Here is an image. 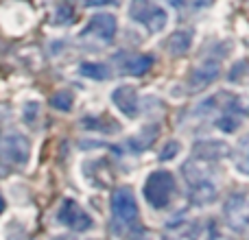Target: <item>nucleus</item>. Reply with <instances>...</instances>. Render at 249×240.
Returning a JSON list of instances; mask_svg holds the SVG:
<instances>
[{
	"label": "nucleus",
	"mask_w": 249,
	"mask_h": 240,
	"mask_svg": "<svg viewBox=\"0 0 249 240\" xmlns=\"http://www.w3.org/2000/svg\"><path fill=\"white\" fill-rule=\"evenodd\" d=\"M31 155V144L24 136L20 133H7L4 137H0V157L9 164L16 166H24L29 162Z\"/></svg>",
	"instance_id": "obj_6"
},
{
	"label": "nucleus",
	"mask_w": 249,
	"mask_h": 240,
	"mask_svg": "<svg viewBox=\"0 0 249 240\" xmlns=\"http://www.w3.org/2000/svg\"><path fill=\"white\" fill-rule=\"evenodd\" d=\"M57 221L61 225H66V227L74 229V232H90L94 227V219L72 199H66L61 203L59 212H57Z\"/></svg>",
	"instance_id": "obj_5"
},
{
	"label": "nucleus",
	"mask_w": 249,
	"mask_h": 240,
	"mask_svg": "<svg viewBox=\"0 0 249 240\" xmlns=\"http://www.w3.org/2000/svg\"><path fill=\"white\" fill-rule=\"evenodd\" d=\"M177 153H179V144H177V142H168V144L164 146V151H162V155H160V159H173Z\"/></svg>",
	"instance_id": "obj_19"
},
{
	"label": "nucleus",
	"mask_w": 249,
	"mask_h": 240,
	"mask_svg": "<svg viewBox=\"0 0 249 240\" xmlns=\"http://www.w3.org/2000/svg\"><path fill=\"white\" fill-rule=\"evenodd\" d=\"M79 72H81L83 77H88V79H94V81H105V79L109 77L107 66L96 64V61H86V64H81Z\"/></svg>",
	"instance_id": "obj_15"
},
{
	"label": "nucleus",
	"mask_w": 249,
	"mask_h": 240,
	"mask_svg": "<svg viewBox=\"0 0 249 240\" xmlns=\"http://www.w3.org/2000/svg\"><path fill=\"white\" fill-rule=\"evenodd\" d=\"M129 17L142 24L149 33H162L168 24V13L153 0H131L127 7Z\"/></svg>",
	"instance_id": "obj_2"
},
{
	"label": "nucleus",
	"mask_w": 249,
	"mask_h": 240,
	"mask_svg": "<svg viewBox=\"0 0 249 240\" xmlns=\"http://www.w3.org/2000/svg\"><path fill=\"white\" fill-rule=\"evenodd\" d=\"M155 137H158V127H151V131L149 129H144V131L140 133V136H136V137H131V142H129V146H131L133 151H144L146 146H151L155 142Z\"/></svg>",
	"instance_id": "obj_16"
},
{
	"label": "nucleus",
	"mask_w": 249,
	"mask_h": 240,
	"mask_svg": "<svg viewBox=\"0 0 249 240\" xmlns=\"http://www.w3.org/2000/svg\"><path fill=\"white\" fill-rule=\"evenodd\" d=\"M175 177L171 171H153L144 181V199L153 210H166L175 197Z\"/></svg>",
	"instance_id": "obj_1"
},
{
	"label": "nucleus",
	"mask_w": 249,
	"mask_h": 240,
	"mask_svg": "<svg viewBox=\"0 0 249 240\" xmlns=\"http://www.w3.org/2000/svg\"><path fill=\"white\" fill-rule=\"evenodd\" d=\"M190 46H193V33H190L188 29L175 31V33L168 37V51H171V55H175V57L186 55V52L190 51Z\"/></svg>",
	"instance_id": "obj_13"
},
{
	"label": "nucleus",
	"mask_w": 249,
	"mask_h": 240,
	"mask_svg": "<svg viewBox=\"0 0 249 240\" xmlns=\"http://www.w3.org/2000/svg\"><path fill=\"white\" fill-rule=\"evenodd\" d=\"M112 221L116 234L138 225V203L129 188H116L112 194Z\"/></svg>",
	"instance_id": "obj_3"
},
{
	"label": "nucleus",
	"mask_w": 249,
	"mask_h": 240,
	"mask_svg": "<svg viewBox=\"0 0 249 240\" xmlns=\"http://www.w3.org/2000/svg\"><path fill=\"white\" fill-rule=\"evenodd\" d=\"M234 166L249 177V136H245L238 142L236 151H234Z\"/></svg>",
	"instance_id": "obj_14"
},
{
	"label": "nucleus",
	"mask_w": 249,
	"mask_h": 240,
	"mask_svg": "<svg viewBox=\"0 0 249 240\" xmlns=\"http://www.w3.org/2000/svg\"><path fill=\"white\" fill-rule=\"evenodd\" d=\"M193 153L197 159H221L230 153V146L219 140H201L195 144Z\"/></svg>",
	"instance_id": "obj_11"
},
{
	"label": "nucleus",
	"mask_w": 249,
	"mask_h": 240,
	"mask_svg": "<svg viewBox=\"0 0 249 240\" xmlns=\"http://www.w3.org/2000/svg\"><path fill=\"white\" fill-rule=\"evenodd\" d=\"M225 219H228L230 227L234 229H247L249 227V194L236 192L228 199L223 207Z\"/></svg>",
	"instance_id": "obj_8"
},
{
	"label": "nucleus",
	"mask_w": 249,
	"mask_h": 240,
	"mask_svg": "<svg viewBox=\"0 0 249 240\" xmlns=\"http://www.w3.org/2000/svg\"><path fill=\"white\" fill-rule=\"evenodd\" d=\"M72 103H74V99H72V94H70L68 90L57 92V94H53V99H51L53 107L61 109V112H70V109H72Z\"/></svg>",
	"instance_id": "obj_17"
},
{
	"label": "nucleus",
	"mask_w": 249,
	"mask_h": 240,
	"mask_svg": "<svg viewBox=\"0 0 249 240\" xmlns=\"http://www.w3.org/2000/svg\"><path fill=\"white\" fill-rule=\"evenodd\" d=\"M2 210H4V199L0 197V214H2Z\"/></svg>",
	"instance_id": "obj_22"
},
{
	"label": "nucleus",
	"mask_w": 249,
	"mask_h": 240,
	"mask_svg": "<svg viewBox=\"0 0 249 240\" xmlns=\"http://www.w3.org/2000/svg\"><path fill=\"white\" fill-rule=\"evenodd\" d=\"M112 101H114V105H116V107L121 109V112H123L127 118L138 116V112H140V101H138V92H136V87H131V86H121V87H116V90L112 92Z\"/></svg>",
	"instance_id": "obj_9"
},
{
	"label": "nucleus",
	"mask_w": 249,
	"mask_h": 240,
	"mask_svg": "<svg viewBox=\"0 0 249 240\" xmlns=\"http://www.w3.org/2000/svg\"><path fill=\"white\" fill-rule=\"evenodd\" d=\"M107 2H114V0H86V4H107Z\"/></svg>",
	"instance_id": "obj_21"
},
{
	"label": "nucleus",
	"mask_w": 249,
	"mask_h": 240,
	"mask_svg": "<svg viewBox=\"0 0 249 240\" xmlns=\"http://www.w3.org/2000/svg\"><path fill=\"white\" fill-rule=\"evenodd\" d=\"M116 29H118L116 16H112V13H96V16H92V20L88 22L86 29H83V37L107 44L116 37Z\"/></svg>",
	"instance_id": "obj_7"
},
{
	"label": "nucleus",
	"mask_w": 249,
	"mask_h": 240,
	"mask_svg": "<svg viewBox=\"0 0 249 240\" xmlns=\"http://www.w3.org/2000/svg\"><path fill=\"white\" fill-rule=\"evenodd\" d=\"M216 127L223 129V131H236L238 127H241V118H238V114H228V116L219 118L216 120Z\"/></svg>",
	"instance_id": "obj_18"
},
{
	"label": "nucleus",
	"mask_w": 249,
	"mask_h": 240,
	"mask_svg": "<svg viewBox=\"0 0 249 240\" xmlns=\"http://www.w3.org/2000/svg\"><path fill=\"white\" fill-rule=\"evenodd\" d=\"M201 168L197 166L195 162H188L184 166V177L188 181V188H190V201L195 206H208L216 199V186L214 181L210 179L208 175H201Z\"/></svg>",
	"instance_id": "obj_4"
},
{
	"label": "nucleus",
	"mask_w": 249,
	"mask_h": 240,
	"mask_svg": "<svg viewBox=\"0 0 249 240\" xmlns=\"http://www.w3.org/2000/svg\"><path fill=\"white\" fill-rule=\"evenodd\" d=\"M33 114H37V103H29V105H26L24 116H26V120H29V122H31V118H33Z\"/></svg>",
	"instance_id": "obj_20"
},
{
	"label": "nucleus",
	"mask_w": 249,
	"mask_h": 240,
	"mask_svg": "<svg viewBox=\"0 0 249 240\" xmlns=\"http://www.w3.org/2000/svg\"><path fill=\"white\" fill-rule=\"evenodd\" d=\"M219 61H206L199 68H195L193 77H190V87L193 90H199V87H206L219 77Z\"/></svg>",
	"instance_id": "obj_12"
},
{
	"label": "nucleus",
	"mask_w": 249,
	"mask_h": 240,
	"mask_svg": "<svg viewBox=\"0 0 249 240\" xmlns=\"http://www.w3.org/2000/svg\"><path fill=\"white\" fill-rule=\"evenodd\" d=\"M118 66H121V72L124 74H131V77H142L144 72H149V68L153 66V57L149 55H138V52H133V55H118L116 57Z\"/></svg>",
	"instance_id": "obj_10"
}]
</instances>
